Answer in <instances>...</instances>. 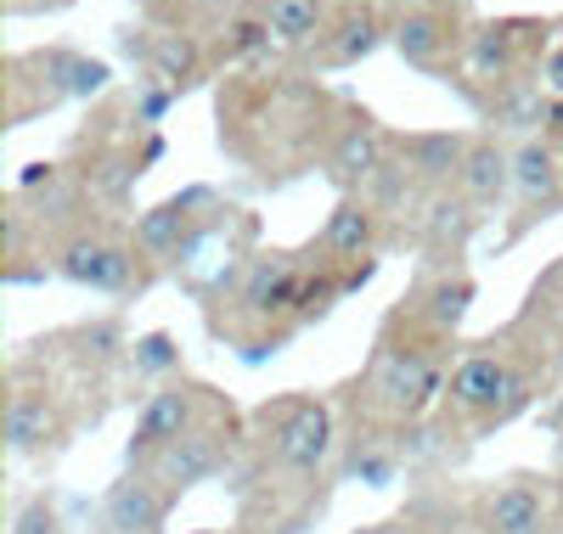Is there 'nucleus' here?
<instances>
[{
    "instance_id": "obj_1",
    "label": "nucleus",
    "mask_w": 563,
    "mask_h": 534,
    "mask_svg": "<svg viewBox=\"0 0 563 534\" xmlns=\"http://www.w3.org/2000/svg\"><path fill=\"white\" fill-rule=\"evenodd\" d=\"M451 405L479 416V422H507L512 411L525 405V377L512 371L507 360L496 355H467L456 371H451Z\"/></svg>"
},
{
    "instance_id": "obj_2",
    "label": "nucleus",
    "mask_w": 563,
    "mask_h": 534,
    "mask_svg": "<svg viewBox=\"0 0 563 534\" xmlns=\"http://www.w3.org/2000/svg\"><path fill=\"white\" fill-rule=\"evenodd\" d=\"M366 394H372V411L384 416H417L440 394V371L422 349H384L366 377Z\"/></svg>"
},
{
    "instance_id": "obj_3",
    "label": "nucleus",
    "mask_w": 563,
    "mask_h": 534,
    "mask_svg": "<svg viewBox=\"0 0 563 534\" xmlns=\"http://www.w3.org/2000/svg\"><path fill=\"white\" fill-rule=\"evenodd\" d=\"M198 388H186V382H169L158 388V394L141 405L135 416V433H130V461L135 467H153L169 445H180L186 433H198Z\"/></svg>"
},
{
    "instance_id": "obj_4",
    "label": "nucleus",
    "mask_w": 563,
    "mask_h": 534,
    "mask_svg": "<svg viewBox=\"0 0 563 534\" xmlns=\"http://www.w3.org/2000/svg\"><path fill=\"white\" fill-rule=\"evenodd\" d=\"M57 270L79 287H97V293H124L135 281V254L108 236H74V242H63Z\"/></svg>"
},
{
    "instance_id": "obj_5",
    "label": "nucleus",
    "mask_w": 563,
    "mask_h": 534,
    "mask_svg": "<svg viewBox=\"0 0 563 534\" xmlns=\"http://www.w3.org/2000/svg\"><path fill=\"white\" fill-rule=\"evenodd\" d=\"M327 450H333V416H327V405H316V400L288 405V422L276 427V461L310 478L327 461Z\"/></svg>"
},
{
    "instance_id": "obj_6",
    "label": "nucleus",
    "mask_w": 563,
    "mask_h": 534,
    "mask_svg": "<svg viewBox=\"0 0 563 534\" xmlns=\"http://www.w3.org/2000/svg\"><path fill=\"white\" fill-rule=\"evenodd\" d=\"M220 467H225V433L198 427V433H186L180 445H169V450L153 461V478H158V490L175 501L180 490H192V483L214 478Z\"/></svg>"
},
{
    "instance_id": "obj_7",
    "label": "nucleus",
    "mask_w": 563,
    "mask_h": 534,
    "mask_svg": "<svg viewBox=\"0 0 563 534\" xmlns=\"http://www.w3.org/2000/svg\"><path fill=\"white\" fill-rule=\"evenodd\" d=\"M102 518H108V534H158L164 518H169V496L158 490V478H124L108 490L102 501Z\"/></svg>"
},
{
    "instance_id": "obj_8",
    "label": "nucleus",
    "mask_w": 563,
    "mask_h": 534,
    "mask_svg": "<svg viewBox=\"0 0 563 534\" xmlns=\"http://www.w3.org/2000/svg\"><path fill=\"white\" fill-rule=\"evenodd\" d=\"M485 534H547V490L536 478H507L485 501Z\"/></svg>"
},
{
    "instance_id": "obj_9",
    "label": "nucleus",
    "mask_w": 563,
    "mask_h": 534,
    "mask_svg": "<svg viewBox=\"0 0 563 534\" xmlns=\"http://www.w3.org/2000/svg\"><path fill=\"white\" fill-rule=\"evenodd\" d=\"M299 287H305V270L288 259V254H265L249 265L243 276V304L254 315H282V310H299Z\"/></svg>"
},
{
    "instance_id": "obj_10",
    "label": "nucleus",
    "mask_w": 563,
    "mask_h": 534,
    "mask_svg": "<svg viewBox=\"0 0 563 534\" xmlns=\"http://www.w3.org/2000/svg\"><path fill=\"white\" fill-rule=\"evenodd\" d=\"M52 440H57V411H52V400L18 388V394L7 400V445H12V456L45 450Z\"/></svg>"
},
{
    "instance_id": "obj_11",
    "label": "nucleus",
    "mask_w": 563,
    "mask_h": 534,
    "mask_svg": "<svg viewBox=\"0 0 563 534\" xmlns=\"http://www.w3.org/2000/svg\"><path fill=\"white\" fill-rule=\"evenodd\" d=\"M389 141L372 130V124H350L344 135H339V147H333V175L344 180V186H366V180H378L384 169H389Z\"/></svg>"
},
{
    "instance_id": "obj_12",
    "label": "nucleus",
    "mask_w": 563,
    "mask_h": 534,
    "mask_svg": "<svg viewBox=\"0 0 563 534\" xmlns=\"http://www.w3.org/2000/svg\"><path fill=\"white\" fill-rule=\"evenodd\" d=\"M467 141L462 135H451V130H429V135H411L406 141V164H411V175L417 180H451V175H462V164H467Z\"/></svg>"
},
{
    "instance_id": "obj_13",
    "label": "nucleus",
    "mask_w": 563,
    "mask_h": 534,
    "mask_svg": "<svg viewBox=\"0 0 563 534\" xmlns=\"http://www.w3.org/2000/svg\"><path fill=\"white\" fill-rule=\"evenodd\" d=\"M372 231H378V225H372V209H366V203H339L333 220H327V231H321V254H327V265L366 259Z\"/></svg>"
},
{
    "instance_id": "obj_14",
    "label": "nucleus",
    "mask_w": 563,
    "mask_h": 534,
    "mask_svg": "<svg viewBox=\"0 0 563 534\" xmlns=\"http://www.w3.org/2000/svg\"><path fill=\"white\" fill-rule=\"evenodd\" d=\"M395 45L411 68H434L445 52H451V23L440 12H406L395 23Z\"/></svg>"
},
{
    "instance_id": "obj_15",
    "label": "nucleus",
    "mask_w": 563,
    "mask_h": 534,
    "mask_svg": "<svg viewBox=\"0 0 563 534\" xmlns=\"http://www.w3.org/2000/svg\"><path fill=\"white\" fill-rule=\"evenodd\" d=\"M198 198H203V191H198ZM198 198H186V203L175 198V203H158L153 214H141V220H135V248L153 254V259L180 254V248H186V220H192L186 209H192Z\"/></svg>"
},
{
    "instance_id": "obj_16",
    "label": "nucleus",
    "mask_w": 563,
    "mask_h": 534,
    "mask_svg": "<svg viewBox=\"0 0 563 534\" xmlns=\"http://www.w3.org/2000/svg\"><path fill=\"white\" fill-rule=\"evenodd\" d=\"M456 180H462V191H467L474 203H496L501 191L512 186V158L496 147V141H479V147L467 153V164H462Z\"/></svg>"
},
{
    "instance_id": "obj_17",
    "label": "nucleus",
    "mask_w": 563,
    "mask_h": 534,
    "mask_svg": "<svg viewBox=\"0 0 563 534\" xmlns=\"http://www.w3.org/2000/svg\"><path fill=\"white\" fill-rule=\"evenodd\" d=\"M558 158L552 147H541V141H525L519 153H512V191H519L525 203H558Z\"/></svg>"
},
{
    "instance_id": "obj_18",
    "label": "nucleus",
    "mask_w": 563,
    "mask_h": 534,
    "mask_svg": "<svg viewBox=\"0 0 563 534\" xmlns=\"http://www.w3.org/2000/svg\"><path fill=\"white\" fill-rule=\"evenodd\" d=\"M265 29H271V40H282V45H299V40H310L316 29H321V18H327V7L321 0H265Z\"/></svg>"
},
{
    "instance_id": "obj_19",
    "label": "nucleus",
    "mask_w": 563,
    "mask_h": 534,
    "mask_svg": "<svg viewBox=\"0 0 563 534\" xmlns=\"http://www.w3.org/2000/svg\"><path fill=\"white\" fill-rule=\"evenodd\" d=\"M512 23H490V29H479L474 34V45H467V63H474V74H485V79H501V74H512V63H519V45H512Z\"/></svg>"
},
{
    "instance_id": "obj_20",
    "label": "nucleus",
    "mask_w": 563,
    "mask_h": 534,
    "mask_svg": "<svg viewBox=\"0 0 563 534\" xmlns=\"http://www.w3.org/2000/svg\"><path fill=\"white\" fill-rule=\"evenodd\" d=\"M467 304H474V281H467V276H445V281L429 287V321L440 332H451L467 315Z\"/></svg>"
},
{
    "instance_id": "obj_21",
    "label": "nucleus",
    "mask_w": 563,
    "mask_h": 534,
    "mask_svg": "<svg viewBox=\"0 0 563 534\" xmlns=\"http://www.w3.org/2000/svg\"><path fill=\"white\" fill-rule=\"evenodd\" d=\"M372 45H378V23H372L366 12H355V18H344V23H339V40L327 45V63H339V68H344V63L366 57Z\"/></svg>"
},
{
    "instance_id": "obj_22",
    "label": "nucleus",
    "mask_w": 563,
    "mask_h": 534,
    "mask_svg": "<svg viewBox=\"0 0 563 534\" xmlns=\"http://www.w3.org/2000/svg\"><path fill=\"white\" fill-rule=\"evenodd\" d=\"M153 68H158V79H169V85L192 79V68H198V45L186 40V34H164V40L153 45Z\"/></svg>"
},
{
    "instance_id": "obj_23",
    "label": "nucleus",
    "mask_w": 563,
    "mask_h": 534,
    "mask_svg": "<svg viewBox=\"0 0 563 534\" xmlns=\"http://www.w3.org/2000/svg\"><path fill=\"white\" fill-rule=\"evenodd\" d=\"M12 534H57V512H52V501H29V507L18 512Z\"/></svg>"
},
{
    "instance_id": "obj_24",
    "label": "nucleus",
    "mask_w": 563,
    "mask_h": 534,
    "mask_svg": "<svg viewBox=\"0 0 563 534\" xmlns=\"http://www.w3.org/2000/svg\"><path fill=\"white\" fill-rule=\"evenodd\" d=\"M225 34H231V52H254V45H265V40H271L265 18H238Z\"/></svg>"
},
{
    "instance_id": "obj_25",
    "label": "nucleus",
    "mask_w": 563,
    "mask_h": 534,
    "mask_svg": "<svg viewBox=\"0 0 563 534\" xmlns=\"http://www.w3.org/2000/svg\"><path fill=\"white\" fill-rule=\"evenodd\" d=\"M541 85H547V96H563V45L541 57Z\"/></svg>"
},
{
    "instance_id": "obj_26",
    "label": "nucleus",
    "mask_w": 563,
    "mask_h": 534,
    "mask_svg": "<svg viewBox=\"0 0 563 534\" xmlns=\"http://www.w3.org/2000/svg\"><path fill=\"white\" fill-rule=\"evenodd\" d=\"M536 119H541V124H547V130L563 141V96H547V102L536 108Z\"/></svg>"
},
{
    "instance_id": "obj_27",
    "label": "nucleus",
    "mask_w": 563,
    "mask_h": 534,
    "mask_svg": "<svg viewBox=\"0 0 563 534\" xmlns=\"http://www.w3.org/2000/svg\"><path fill=\"white\" fill-rule=\"evenodd\" d=\"M141 366H169V337H147L141 344Z\"/></svg>"
},
{
    "instance_id": "obj_28",
    "label": "nucleus",
    "mask_w": 563,
    "mask_h": 534,
    "mask_svg": "<svg viewBox=\"0 0 563 534\" xmlns=\"http://www.w3.org/2000/svg\"><path fill=\"white\" fill-rule=\"evenodd\" d=\"M52 7H68V0H12V12H52Z\"/></svg>"
},
{
    "instance_id": "obj_29",
    "label": "nucleus",
    "mask_w": 563,
    "mask_h": 534,
    "mask_svg": "<svg viewBox=\"0 0 563 534\" xmlns=\"http://www.w3.org/2000/svg\"><path fill=\"white\" fill-rule=\"evenodd\" d=\"M147 7H158V0H147Z\"/></svg>"
},
{
    "instance_id": "obj_30",
    "label": "nucleus",
    "mask_w": 563,
    "mask_h": 534,
    "mask_svg": "<svg viewBox=\"0 0 563 534\" xmlns=\"http://www.w3.org/2000/svg\"><path fill=\"white\" fill-rule=\"evenodd\" d=\"M558 534H563V529H558Z\"/></svg>"
}]
</instances>
